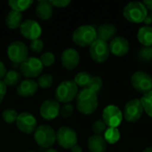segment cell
I'll list each match as a JSON object with an SVG mask.
<instances>
[{
	"instance_id": "obj_3",
	"label": "cell",
	"mask_w": 152,
	"mask_h": 152,
	"mask_svg": "<svg viewBox=\"0 0 152 152\" xmlns=\"http://www.w3.org/2000/svg\"><path fill=\"white\" fill-rule=\"evenodd\" d=\"M124 17L130 22H143L148 15V10L142 2L134 1L128 3L123 9Z\"/></svg>"
},
{
	"instance_id": "obj_32",
	"label": "cell",
	"mask_w": 152,
	"mask_h": 152,
	"mask_svg": "<svg viewBox=\"0 0 152 152\" xmlns=\"http://www.w3.org/2000/svg\"><path fill=\"white\" fill-rule=\"evenodd\" d=\"M102 86H103V83H102V80L100 77H92V78H91L86 88L97 93L102 89Z\"/></svg>"
},
{
	"instance_id": "obj_25",
	"label": "cell",
	"mask_w": 152,
	"mask_h": 152,
	"mask_svg": "<svg viewBox=\"0 0 152 152\" xmlns=\"http://www.w3.org/2000/svg\"><path fill=\"white\" fill-rule=\"evenodd\" d=\"M32 4V0H10L8 2V4L12 8V11H15L18 12H21L27 10L30 7Z\"/></svg>"
},
{
	"instance_id": "obj_9",
	"label": "cell",
	"mask_w": 152,
	"mask_h": 152,
	"mask_svg": "<svg viewBox=\"0 0 152 152\" xmlns=\"http://www.w3.org/2000/svg\"><path fill=\"white\" fill-rule=\"evenodd\" d=\"M56 141L64 149L70 150L77 142V135L74 129L69 126H61L56 133Z\"/></svg>"
},
{
	"instance_id": "obj_40",
	"label": "cell",
	"mask_w": 152,
	"mask_h": 152,
	"mask_svg": "<svg viewBox=\"0 0 152 152\" xmlns=\"http://www.w3.org/2000/svg\"><path fill=\"white\" fill-rule=\"evenodd\" d=\"M142 3H143V4L146 6L147 10L149 9L151 12H152V0H145V1H143Z\"/></svg>"
},
{
	"instance_id": "obj_29",
	"label": "cell",
	"mask_w": 152,
	"mask_h": 152,
	"mask_svg": "<svg viewBox=\"0 0 152 152\" xmlns=\"http://www.w3.org/2000/svg\"><path fill=\"white\" fill-rule=\"evenodd\" d=\"M137 58L142 62H149L152 60V47L143 46L137 52Z\"/></svg>"
},
{
	"instance_id": "obj_6",
	"label": "cell",
	"mask_w": 152,
	"mask_h": 152,
	"mask_svg": "<svg viewBox=\"0 0 152 152\" xmlns=\"http://www.w3.org/2000/svg\"><path fill=\"white\" fill-rule=\"evenodd\" d=\"M7 56L12 62L20 64L28 57V47L21 41H13L7 47Z\"/></svg>"
},
{
	"instance_id": "obj_28",
	"label": "cell",
	"mask_w": 152,
	"mask_h": 152,
	"mask_svg": "<svg viewBox=\"0 0 152 152\" xmlns=\"http://www.w3.org/2000/svg\"><path fill=\"white\" fill-rule=\"evenodd\" d=\"M91 78H92V76L89 73H87L86 71H82V72H79L76 75L74 82L77 86L86 88Z\"/></svg>"
},
{
	"instance_id": "obj_16",
	"label": "cell",
	"mask_w": 152,
	"mask_h": 152,
	"mask_svg": "<svg viewBox=\"0 0 152 152\" xmlns=\"http://www.w3.org/2000/svg\"><path fill=\"white\" fill-rule=\"evenodd\" d=\"M61 61L62 66L66 69L72 70L76 69L79 64L80 61L79 53L74 48H67L61 53Z\"/></svg>"
},
{
	"instance_id": "obj_10",
	"label": "cell",
	"mask_w": 152,
	"mask_h": 152,
	"mask_svg": "<svg viewBox=\"0 0 152 152\" xmlns=\"http://www.w3.org/2000/svg\"><path fill=\"white\" fill-rule=\"evenodd\" d=\"M91 58L98 63L104 62L108 60L110 51V46L107 42L96 39L91 45L89 50Z\"/></svg>"
},
{
	"instance_id": "obj_24",
	"label": "cell",
	"mask_w": 152,
	"mask_h": 152,
	"mask_svg": "<svg viewBox=\"0 0 152 152\" xmlns=\"http://www.w3.org/2000/svg\"><path fill=\"white\" fill-rule=\"evenodd\" d=\"M3 82L6 86H18L20 83V73L16 70H9L3 78Z\"/></svg>"
},
{
	"instance_id": "obj_22",
	"label": "cell",
	"mask_w": 152,
	"mask_h": 152,
	"mask_svg": "<svg viewBox=\"0 0 152 152\" xmlns=\"http://www.w3.org/2000/svg\"><path fill=\"white\" fill-rule=\"evenodd\" d=\"M137 39L143 45L152 47V27L143 26L137 32Z\"/></svg>"
},
{
	"instance_id": "obj_20",
	"label": "cell",
	"mask_w": 152,
	"mask_h": 152,
	"mask_svg": "<svg viewBox=\"0 0 152 152\" xmlns=\"http://www.w3.org/2000/svg\"><path fill=\"white\" fill-rule=\"evenodd\" d=\"M53 5L49 1H39L36 6V14L42 20H47L53 16Z\"/></svg>"
},
{
	"instance_id": "obj_8",
	"label": "cell",
	"mask_w": 152,
	"mask_h": 152,
	"mask_svg": "<svg viewBox=\"0 0 152 152\" xmlns=\"http://www.w3.org/2000/svg\"><path fill=\"white\" fill-rule=\"evenodd\" d=\"M132 86L141 94H147L152 90V77L144 71H136L131 77Z\"/></svg>"
},
{
	"instance_id": "obj_33",
	"label": "cell",
	"mask_w": 152,
	"mask_h": 152,
	"mask_svg": "<svg viewBox=\"0 0 152 152\" xmlns=\"http://www.w3.org/2000/svg\"><path fill=\"white\" fill-rule=\"evenodd\" d=\"M107 126L106 124L103 122V120H95L92 126V130L94 133L95 135H102V134L105 133V131L107 130Z\"/></svg>"
},
{
	"instance_id": "obj_35",
	"label": "cell",
	"mask_w": 152,
	"mask_h": 152,
	"mask_svg": "<svg viewBox=\"0 0 152 152\" xmlns=\"http://www.w3.org/2000/svg\"><path fill=\"white\" fill-rule=\"evenodd\" d=\"M73 110H74V108L71 104H65L64 106H62L60 110V114L62 118H68L69 117L72 116L73 114Z\"/></svg>"
},
{
	"instance_id": "obj_26",
	"label": "cell",
	"mask_w": 152,
	"mask_h": 152,
	"mask_svg": "<svg viewBox=\"0 0 152 152\" xmlns=\"http://www.w3.org/2000/svg\"><path fill=\"white\" fill-rule=\"evenodd\" d=\"M106 142L115 144L120 139V132L117 127H108L103 136Z\"/></svg>"
},
{
	"instance_id": "obj_4",
	"label": "cell",
	"mask_w": 152,
	"mask_h": 152,
	"mask_svg": "<svg viewBox=\"0 0 152 152\" xmlns=\"http://www.w3.org/2000/svg\"><path fill=\"white\" fill-rule=\"evenodd\" d=\"M34 140L39 147L50 149L56 142V133L49 126H39L34 132Z\"/></svg>"
},
{
	"instance_id": "obj_21",
	"label": "cell",
	"mask_w": 152,
	"mask_h": 152,
	"mask_svg": "<svg viewBox=\"0 0 152 152\" xmlns=\"http://www.w3.org/2000/svg\"><path fill=\"white\" fill-rule=\"evenodd\" d=\"M87 148L90 152H105L107 142L102 135H92L87 141Z\"/></svg>"
},
{
	"instance_id": "obj_38",
	"label": "cell",
	"mask_w": 152,
	"mask_h": 152,
	"mask_svg": "<svg viewBox=\"0 0 152 152\" xmlns=\"http://www.w3.org/2000/svg\"><path fill=\"white\" fill-rule=\"evenodd\" d=\"M6 92H7V86L4 85V83L3 82V80H0V103L4 99V96L6 94Z\"/></svg>"
},
{
	"instance_id": "obj_5",
	"label": "cell",
	"mask_w": 152,
	"mask_h": 152,
	"mask_svg": "<svg viewBox=\"0 0 152 152\" xmlns=\"http://www.w3.org/2000/svg\"><path fill=\"white\" fill-rule=\"evenodd\" d=\"M78 86L74 81L66 80L61 82L55 90L56 101L62 103H69L73 101L77 95Z\"/></svg>"
},
{
	"instance_id": "obj_19",
	"label": "cell",
	"mask_w": 152,
	"mask_h": 152,
	"mask_svg": "<svg viewBox=\"0 0 152 152\" xmlns=\"http://www.w3.org/2000/svg\"><path fill=\"white\" fill-rule=\"evenodd\" d=\"M117 31L118 30L115 25L110 23H104L101 25L96 30L97 39L108 43V41H111L114 37H116Z\"/></svg>"
},
{
	"instance_id": "obj_14",
	"label": "cell",
	"mask_w": 152,
	"mask_h": 152,
	"mask_svg": "<svg viewBox=\"0 0 152 152\" xmlns=\"http://www.w3.org/2000/svg\"><path fill=\"white\" fill-rule=\"evenodd\" d=\"M20 34L27 39L31 41L38 39L42 34V28L40 24L34 20H27L23 21L20 27Z\"/></svg>"
},
{
	"instance_id": "obj_45",
	"label": "cell",
	"mask_w": 152,
	"mask_h": 152,
	"mask_svg": "<svg viewBox=\"0 0 152 152\" xmlns=\"http://www.w3.org/2000/svg\"><path fill=\"white\" fill-rule=\"evenodd\" d=\"M28 152H35V151H28Z\"/></svg>"
},
{
	"instance_id": "obj_43",
	"label": "cell",
	"mask_w": 152,
	"mask_h": 152,
	"mask_svg": "<svg viewBox=\"0 0 152 152\" xmlns=\"http://www.w3.org/2000/svg\"><path fill=\"white\" fill-rule=\"evenodd\" d=\"M142 152H152V147H148V148L144 149Z\"/></svg>"
},
{
	"instance_id": "obj_7",
	"label": "cell",
	"mask_w": 152,
	"mask_h": 152,
	"mask_svg": "<svg viewBox=\"0 0 152 152\" xmlns=\"http://www.w3.org/2000/svg\"><path fill=\"white\" fill-rule=\"evenodd\" d=\"M44 66L40 61V59L36 57H28L20 65V73L25 77L33 78L38 77L43 71Z\"/></svg>"
},
{
	"instance_id": "obj_12",
	"label": "cell",
	"mask_w": 152,
	"mask_h": 152,
	"mask_svg": "<svg viewBox=\"0 0 152 152\" xmlns=\"http://www.w3.org/2000/svg\"><path fill=\"white\" fill-rule=\"evenodd\" d=\"M143 111L141 101L139 99H133L126 104L123 117L127 122L134 123L142 118Z\"/></svg>"
},
{
	"instance_id": "obj_36",
	"label": "cell",
	"mask_w": 152,
	"mask_h": 152,
	"mask_svg": "<svg viewBox=\"0 0 152 152\" xmlns=\"http://www.w3.org/2000/svg\"><path fill=\"white\" fill-rule=\"evenodd\" d=\"M29 47L35 53H41L42 50L44 49V42L41 39H39V38L38 39H35V40L30 42Z\"/></svg>"
},
{
	"instance_id": "obj_41",
	"label": "cell",
	"mask_w": 152,
	"mask_h": 152,
	"mask_svg": "<svg viewBox=\"0 0 152 152\" xmlns=\"http://www.w3.org/2000/svg\"><path fill=\"white\" fill-rule=\"evenodd\" d=\"M143 22H145L146 23V26L147 25H150V24H151L152 23V12H151V13L149 14L148 13V15H147V17L145 18V20H144V21Z\"/></svg>"
},
{
	"instance_id": "obj_23",
	"label": "cell",
	"mask_w": 152,
	"mask_h": 152,
	"mask_svg": "<svg viewBox=\"0 0 152 152\" xmlns=\"http://www.w3.org/2000/svg\"><path fill=\"white\" fill-rule=\"evenodd\" d=\"M22 23V15L20 12L10 11L5 17V24L10 29H16Z\"/></svg>"
},
{
	"instance_id": "obj_18",
	"label": "cell",
	"mask_w": 152,
	"mask_h": 152,
	"mask_svg": "<svg viewBox=\"0 0 152 152\" xmlns=\"http://www.w3.org/2000/svg\"><path fill=\"white\" fill-rule=\"evenodd\" d=\"M38 88L37 82L33 79H24L17 86V94L21 97L33 96Z\"/></svg>"
},
{
	"instance_id": "obj_31",
	"label": "cell",
	"mask_w": 152,
	"mask_h": 152,
	"mask_svg": "<svg viewBox=\"0 0 152 152\" xmlns=\"http://www.w3.org/2000/svg\"><path fill=\"white\" fill-rule=\"evenodd\" d=\"M18 115L19 114L13 109H6L2 113V118L5 123L12 124V123L16 122Z\"/></svg>"
},
{
	"instance_id": "obj_44",
	"label": "cell",
	"mask_w": 152,
	"mask_h": 152,
	"mask_svg": "<svg viewBox=\"0 0 152 152\" xmlns=\"http://www.w3.org/2000/svg\"><path fill=\"white\" fill-rule=\"evenodd\" d=\"M45 152H59V151H58L57 150H55V149H51V148H50V149H47V150H46Z\"/></svg>"
},
{
	"instance_id": "obj_42",
	"label": "cell",
	"mask_w": 152,
	"mask_h": 152,
	"mask_svg": "<svg viewBox=\"0 0 152 152\" xmlns=\"http://www.w3.org/2000/svg\"><path fill=\"white\" fill-rule=\"evenodd\" d=\"M70 150H71V152H83L82 148L79 145H77V144H76L75 146H73Z\"/></svg>"
},
{
	"instance_id": "obj_27",
	"label": "cell",
	"mask_w": 152,
	"mask_h": 152,
	"mask_svg": "<svg viewBox=\"0 0 152 152\" xmlns=\"http://www.w3.org/2000/svg\"><path fill=\"white\" fill-rule=\"evenodd\" d=\"M140 101L142 102L143 110L146 112L148 116L152 118V90L143 94Z\"/></svg>"
},
{
	"instance_id": "obj_34",
	"label": "cell",
	"mask_w": 152,
	"mask_h": 152,
	"mask_svg": "<svg viewBox=\"0 0 152 152\" xmlns=\"http://www.w3.org/2000/svg\"><path fill=\"white\" fill-rule=\"evenodd\" d=\"M40 61L42 62L43 66H45V67L52 66L55 61V56H54V54L53 53L46 52V53H43L41 55Z\"/></svg>"
},
{
	"instance_id": "obj_39",
	"label": "cell",
	"mask_w": 152,
	"mask_h": 152,
	"mask_svg": "<svg viewBox=\"0 0 152 152\" xmlns=\"http://www.w3.org/2000/svg\"><path fill=\"white\" fill-rule=\"evenodd\" d=\"M6 72H7L6 71V68H5V66L4 64V62L0 61V80H2L4 77Z\"/></svg>"
},
{
	"instance_id": "obj_1",
	"label": "cell",
	"mask_w": 152,
	"mask_h": 152,
	"mask_svg": "<svg viewBox=\"0 0 152 152\" xmlns=\"http://www.w3.org/2000/svg\"><path fill=\"white\" fill-rule=\"evenodd\" d=\"M76 105L80 113L84 115L93 114L98 107L97 93L88 88H84L76 97Z\"/></svg>"
},
{
	"instance_id": "obj_11",
	"label": "cell",
	"mask_w": 152,
	"mask_h": 152,
	"mask_svg": "<svg viewBox=\"0 0 152 152\" xmlns=\"http://www.w3.org/2000/svg\"><path fill=\"white\" fill-rule=\"evenodd\" d=\"M123 113L116 105H108L102 111V120L109 127H117L123 120Z\"/></svg>"
},
{
	"instance_id": "obj_17",
	"label": "cell",
	"mask_w": 152,
	"mask_h": 152,
	"mask_svg": "<svg viewBox=\"0 0 152 152\" xmlns=\"http://www.w3.org/2000/svg\"><path fill=\"white\" fill-rule=\"evenodd\" d=\"M109 46H110V53L118 57H122L126 55L130 49V45L128 40L123 37H114L109 44Z\"/></svg>"
},
{
	"instance_id": "obj_13",
	"label": "cell",
	"mask_w": 152,
	"mask_h": 152,
	"mask_svg": "<svg viewBox=\"0 0 152 152\" xmlns=\"http://www.w3.org/2000/svg\"><path fill=\"white\" fill-rule=\"evenodd\" d=\"M15 123L18 129L27 134H33L37 129V125L36 118L29 112H22L19 114Z\"/></svg>"
},
{
	"instance_id": "obj_15",
	"label": "cell",
	"mask_w": 152,
	"mask_h": 152,
	"mask_svg": "<svg viewBox=\"0 0 152 152\" xmlns=\"http://www.w3.org/2000/svg\"><path fill=\"white\" fill-rule=\"evenodd\" d=\"M60 102L56 100H46L40 106V115L45 120H53L58 117L60 114Z\"/></svg>"
},
{
	"instance_id": "obj_2",
	"label": "cell",
	"mask_w": 152,
	"mask_h": 152,
	"mask_svg": "<svg viewBox=\"0 0 152 152\" xmlns=\"http://www.w3.org/2000/svg\"><path fill=\"white\" fill-rule=\"evenodd\" d=\"M96 39V29L91 25H82L77 28L72 34L73 42L81 47L90 46Z\"/></svg>"
},
{
	"instance_id": "obj_30",
	"label": "cell",
	"mask_w": 152,
	"mask_h": 152,
	"mask_svg": "<svg viewBox=\"0 0 152 152\" xmlns=\"http://www.w3.org/2000/svg\"><path fill=\"white\" fill-rule=\"evenodd\" d=\"M53 83V77L51 74H47V73L41 75L37 80L38 86L41 88H44V89L51 87Z\"/></svg>"
},
{
	"instance_id": "obj_37",
	"label": "cell",
	"mask_w": 152,
	"mask_h": 152,
	"mask_svg": "<svg viewBox=\"0 0 152 152\" xmlns=\"http://www.w3.org/2000/svg\"><path fill=\"white\" fill-rule=\"evenodd\" d=\"M49 2L53 5V7H58V8H64L70 4L69 0H53Z\"/></svg>"
}]
</instances>
